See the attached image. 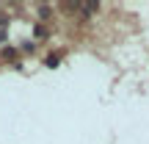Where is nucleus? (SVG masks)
<instances>
[{
  "instance_id": "obj_1",
  "label": "nucleus",
  "mask_w": 149,
  "mask_h": 144,
  "mask_svg": "<svg viewBox=\"0 0 149 144\" xmlns=\"http://www.w3.org/2000/svg\"><path fill=\"white\" fill-rule=\"evenodd\" d=\"M58 64H61V55L58 53H50L47 58H44V67H50V70H55Z\"/></svg>"
},
{
  "instance_id": "obj_2",
  "label": "nucleus",
  "mask_w": 149,
  "mask_h": 144,
  "mask_svg": "<svg viewBox=\"0 0 149 144\" xmlns=\"http://www.w3.org/2000/svg\"><path fill=\"white\" fill-rule=\"evenodd\" d=\"M17 55H19V53H17V47H3V53H0V58H3V61H14Z\"/></svg>"
},
{
  "instance_id": "obj_3",
  "label": "nucleus",
  "mask_w": 149,
  "mask_h": 144,
  "mask_svg": "<svg viewBox=\"0 0 149 144\" xmlns=\"http://www.w3.org/2000/svg\"><path fill=\"white\" fill-rule=\"evenodd\" d=\"M97 8H100V3H83L80 6V11H86V14H94Z\"/></svg>"
},
{
  "instance_id": "obj_4",
  "label": "nucleus",
  "mask_w": 149,
  "mask_h": 144,
  "mask_svg": "<svg viewBox=\"0 0 149 144\" xmlns=\"http://www.w3.org/2000/svg\"><path fill=\"white\" fill-rule=\"evenodd\" d=\"M33 36H36V39H47V28H44V25H36V28H33Z\"/></svg>"
},
{
  "instance_id": "obj_5",
  "label": "nucleus",
  "mask_w": 149,
  "mask_h": 144,
  "mask_svg": "<svg viewBox=\"0 0 149 144\" xmlns=\"http://www.w3.org/2000/svg\"><path fill=\"white\" fill-rule=\"evenodd\" d=\"M39 17H42V20H50L53 14H50V8H47V6H39Z\"/></svg>"
}]
</instances>
